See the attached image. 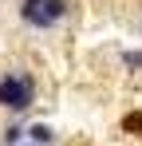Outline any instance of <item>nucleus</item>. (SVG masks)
Wrapping results in <instances>:
<instances>
[{
    "mask_svg": "<svg viewBox=\"0 0 142 146\" xmlns=\"http://www.w3.org/2000/svg\"><path fill=\"white\" fill-rule=\"evenodd\" d=\"M24 146H32V142H24Z\"/></svg>",
    "mask_w": 142,
    "mask_h": 146,
    "instance_id": "7",
    "label": "nucleus"
},
{
    "mask_svg": "<svg viewBox=\"0 0 142 146\" xmlns=\"http://www.w3.org/2000/svg\"><path fill=\"white\" fill-rule=\"evenodd\" d=\"M122 130H126V134H142V111L122 115Z\"/></svg>",
    "mask_w": 142,
    "mask_h": 146,
    "instance_id": "6",
    "label": "nucleus"
},
{
    "mask_svg": "<svg viewBox=\"0 0 142 146\" xmlns=\"http://www.w3.org/2000/svg\"><path fill=\"white\" fill-rule=\"evenodd\" d=\"M16 16L32 32H55L71 16V0H20L16 4Z\"/></svg>",
    "mask_w": 142,
    "mask_h": 146,
    "instance_id": "2",
    "label": "nucleus"
},
{
    "mask_svg": "<svg viewBox=\"0 0 142 146\" xmlns=\"http://www.w3.org/2000/svg\"><path fill=\"white\" fill-rule=\"evenodd\" d=\"M36 75L28 71V67H8V71L0 75V107L8 111V115H24V111H32L36 107Z\"/></svg>",
    "mask_w": 142,
    "mask_h": 146,
    "instance_id": "1",
    "label": "nucleus"
},
{
    "mask_svg": "<svg viewBox=\"0 0 142 146\" xmlns=\"http://www.w3.org/2000/svg\"><path fill=\"white\" fill-rule=\"evenodd\" d=\"M118 63H122V71L142 75V48H122L118 51Z\"/></svg>",
    "mask_w": 142,
    "mask_h": 146,
    "instance_id": "4",
    "label": "nucleus"
},
{
    "mask_svg": "<svg viewBox=\"0 0 142 146\" xmlns=\"http://www.w3.org/2000/svg\"><path fill=\"white\" fill-rule=\"evenodd\" d=\"M0 142H4V146H24V142H28V126H20V122H8V126L0 130Z\"/></svg>",
    "mask_w": 142,
    "mask_h": 146,
    "instance_id": "5",
    "label": "nucleus"
},
{
    "mask_svg": "<svg viewBox=\"0 0 142 146\" xmlns=\"http://www.w3.org/2000/svg\"><path fill=\"white\" fill-rule=\"evenodd\" d=\"M28 142L32 146H51L55 142V130H51L47 122H32V126H28Z\"/></svg>",
    "mask_w": 142,
    "mask_h": 146,
    "instance_id": "3",
    "label": "nucleus"
}]
</instances>
